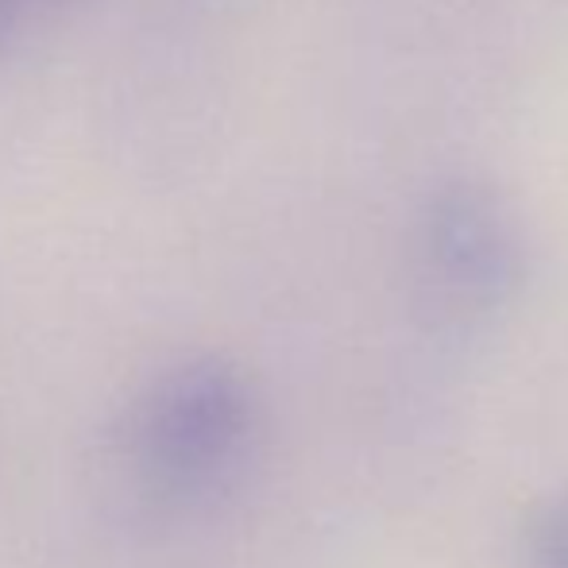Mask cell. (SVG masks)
Instances as JSON below:
<instances>
[{
  "label": "cell",
  "instance_id": "2",
  "mask_svg": "<svg viewBox=\"0 0 568 568\" xmlns=\"http://www.w3.org/2000/svg\"><path fill=\"white\" fill-rule=\"evenodd\" d=\"M437 260L456 286L476 298L507 294L515 278V252L499 221L479 202H453L437 221Z\"/></svg>",
  "mask_w": 568,
  "mask_h": 568
},
{
  "label": "cell",
  "instance_id": "1",
  "mask_svg": "<svg viewBox=\"0 0 568 568\" xmlns=\"http://www.w3.org/2000/svg\"><path fill=\"white\" fill-rule=\"evenodd\" d=\"M255 442V398L217 359H197L155 383L135 418V453L155 487L179 499L225 487Z\"/></svg>",
  "mask_w": 568,
  "mask_h": 568
},
{
  "label": "cell",
  "instance_id": "3",
  "mask_svg": "<svg viewBox=\"0 0 568 568\" xmlns=\"http://www.w3.org/2000/svg\"><path fill=\"white\" fill-rule=\"evenodd\" d=\"M530 557L538 568H568V495L554 499L530 523Z\"/></svg>",
  "mask_w": 568,
  "mask_h": 568
},
{
  "label": "cell",
  "instance_id": "4",
  "mask_svg": "<svg viewBox=\"0 0 568 568\" xmlns=\"http://www.w3.org/2000/svg\"><path fill=\"white\" fill-rule=\"evenodd\" d=\"M16 20H20V0H0V51H4L8 39H12Z\"/></svg>",
  "mask_w": 568,
  "mask_h": 568
}]
</instances>
